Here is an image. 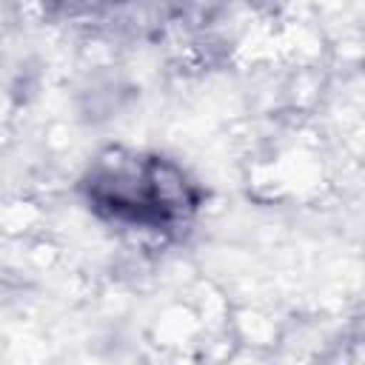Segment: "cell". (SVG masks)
<instances>
[{
	"label": "cell",
	"mask_w": 365,
	"mask_h": 365,
	"mask_svg": "<svg viewBox=\"0 0 365 365\" xmlns=\"http://www.w3.org/2000/svg\"><path fill=\"white\" fill-rule=\"evenodd\" d=\"M88 211L117 228L177 234L205 205V188L171 157L148 148L106 145L80 177Z\"/></svg>",
	"instance_id": "cell-1"
}]
</instances>
